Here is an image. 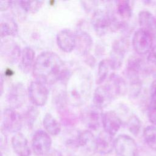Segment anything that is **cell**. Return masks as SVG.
Wrapping results in <instances>:
<instances>
[{
    "label": "cell",
    "mask_w": 156,
    "mask_h": 156,
    "mask_svg": "<svg viewBox=\"0 0 156 156\" xmlns=\"http://www.w3.org/2000/svg\"><path fill=\"white\" fill-rule=\"evenodd\" d=\"M65 69L61 58L55 52L44 51L35 58L33 67V74L35 80L44 83H56Z\"/></svg>",
    "instance_id": "cell-1"
},
{
    "label": "cell",
    "mask_w": 156,
    "mask_h": 156,
    "mask_svg": "<svg viewBox=\"0 0 156 156\" xmlns=\"http://www.w3.org/2000/svg\"><path fill=\"white\" fill-rule=\"evenodd\" d=\"M92 87L90 74L83 69L73 73L66 84L68 101L74 106H79L88 99Z\"/></svg>",
    "instance_id": "cell-2"
},
{
    "label": "cell",
    "mask_w": 156,
    "mask_h": 156,
    "mask_svg": "<svg viewBox=\"0 0 156 156\" xmlns=\"http://www.w3.org/2000/svg\"><path fill=\"white\" fill-rule=\"evenodd\" d=\"M91 25L94 31L99 35L105 34L109 29H118L119 21L107 10H96L91 18Z\"/></svg>",
    "instance_id": "cell-3"
},
{
    "label": "cell",
    "mask_w": 156,
    "mask_h": 156,
    "mask_svg": "<svg viewBox=\"0 0 156 156\" xmlns=\"http://www.w3.org/2000/svg\"><path fill=\"white\" fill-rule=\"evenodd\" d=\"M1 131L17 133L23 124L22 115L15 109L5 108L1 114Z\"/></svg>",
    "instance_id": "cell-4"
},
{
    "label": "cell",
    "mask_w": 156,
    "mask_h": 156,
    "mask_svg": "<svg viewBox=\"0 0 156 156\" xmlns=\"http://www.w3.org/2000/svg\"><path fill=\"white\" fill-rule=\"evenodd\" d=\"M153 38L154 36L151 34L142 29L136 30L132 40L136 53L139 55L148 54L153 47Z\"/></svg>",
    "instance_id": "cell-5"
},
{
    "label": "cell",
    "mask_w": 156,
    "mask_h": 156,
    "mask_svg": "<svg viewBox=\"0 0 156 156\" xmlns=\"http://www.w3.org/2000/svg\"><path fill=\"white\" fill-rule=\"evenodd\" d=\"M114 149L118 156H138L135 141L127 135H118L115 139Z\"/></svg>",
    "instance_id": "cell-6"
},
{
    "label": "cell",
    "mask_w": 156,
    "mask_h": 156,
    "mask_svg": "<svg viewBox=\"0 0 156 156\" xmlns=\"http://www.w3.org/2000/svg\"><path fill=\"white\" fill-rule=\"evenodd\" d=\"M52 140L48 133L39 130L34 135L32 139V149L36 156H46L51 151Z\"/></svg>",
    "instance_id": "cell-7"
},
{
    "label": "cell",
    "mask_w": 156,
    "mask_h": 156,
    "mask_svg": "<svg viewBox=\"0 0 156 156\" xmlns=\"http://www.w3.org/2000/svg\"><path fill=\"white\" fill-rule=\"evenodd\" d=\"M28 96L35 106L44 105L48 98V90L46 84L37 80L32 81L28 87Z\"/></svg>",
    "instance_id": "cell-8"
},
{
    "label": "cell",
    "mask_w": 156,
    "mask_h": 156,
    "mask_svg": "<svg viewBox=\"0 0 156 156\" xmlns=\"http://www.w3.org/2000/svg\"><path fill=\"white\" fill-rule=\"evenodd\" d=\"M127 48L128 42L124 38L116 40L113 43L108 58L112 69H118L121 68Z\"/></svg>",
    "instance_id": "cell-9"
},
{
    "label": "cell",
    "mask_w": 156,
    "mask_h": 156,
    "mask_svg": "<svg viewBox=\"0 0 156 156\" xmlns=\"http://www.w3.org/2000/svg\"><path fill=\"white\" fill-rule=\"evenodd\" d=\"M10 108L16 109L22 107L26 102V90L21 82L12 85L9 88L6 96Z\"/></svg>",
    "instance_id": "cell-10"
},
{
    "label": "cell",
    "mask_w": 156,
    "mask_h": 156,
    "mask_svg": "<svg viewBox=\"0 0 156 156\" xmlns=\"http://www.w3.org/2000/svg\"><path fill=\"white\" fill-rule=\"evenodd\" d=\"M102 109L95 105H90L85 108L80 113V118L82 122L89 129L96 130L102 122L103 113Z\"/></svg>",
    "instance_id": "cell-11"
},
{
    "label": "cell",
    "mask_w": 156,
    "mask_h": 156,
    "mask_svg": "<svg viewBox=\"0 0 156 156\" xmlns=\"http://www.w3.org/2000/svg\"><path fill=\"white\" fill-rule=\"evenodd\" d=\"M21 52L20 46L15 41L7 39L1 41V54L8 63L11 64L16 63L21 57Z\"/></svg>",
    "instance_id": "cell-12"
},
{
    "label": "cell",
    "mask_w": 156,
    "mask_h": 156,
    "mask_svg": "<svg viewBox=\"0 0 156 156\" xmlns=\"http://www.w3.org/2000/svg\"><path fill=\"white\" fill-rule=\"evenodd\" d=\"M145 69L144 62L140 57L131 55L127 60L126 68V75L129 82L140 80V75Z\"/></svg>",
    "instance_id": "cell-13"
},
{
    "label": "cell",
    "mask_w": 156,
    "mask_h": 156,
    "mask_svg": "<svg viewBox=\"0 0 156 156\" xmlns=\"http://www.w3.org/2000/svg\"><path fill=\"white\" fill-rule=\"evenodd\" d=\"M56 41L58 46L62 51L70 52L76 46L75 33L69 29H62L57 35Z\"/></svg>",
    "instance_id": "cell-14"
},
{
    "label": "cell",
    "mask_w": 156,
    "mask_h": 156,
    "mask_svg": "<svg viewBox=\"0 0 156 156\" xmlns=\"http://www.w3.org/2000/svg\"><path fill=\"white\" fill-rule=\"evenodd\" d=\"M102 124L104 130L113 136L121 128L122 121L115 112L108 111L102 115Z\"/></svg>",
    "instance_id": "cell-15"
},
{
    "label": "cell",
    "mask_w": 156,
    "mask_h": 156,
    "mask_svg": "<svg viewBox=\"0 0 156 156\" xmlns=\"http://www.w3.org/2000/svg\"><path fill=\"white\" fill-rule=\"evenodd\" d=\"M115 99L110 90L104 84L96 88L93 93V105L102 110Z\"/></svg>",
    "instance_id": "cell-16"
},
{
    "label": "cell",
    "mask_w": 156,
    "mask_h": 156,
    "mask_svg": "<svg viewBox=\"0 0 156 156\" xmlns=\"http://www.w3.org/2000/svg\"><path fill=\"white\" fill-rule=\"evenodd\" d=\"M74 33L76 37L75 48L80 54L87 55L93 46V39L91 35L82 30H77Z\"/></svg>",
    "instance_id": "cell-17"
},
{
    "label": "cell",
    "mask_w": 156,
    "mask_h": 156,
    "mask_svg": "<svg viewBox=\"0 0 156 156\" xmlns=\"http://www.w3.org/2000/svg\"><path fill=\"white\" fill-rule=\"evenodd\" d=\"M77 145L86 152L93 153L96 151V138L90 130L80 132L77 133Z\"/></svg>",
    "instance_id": "cell-18"
},
{
    "label": "cell",
    "mask_w": 156,
    "mask_h": 156,
    "mask_svg": "<svg viewBox=\"0 0 156 156\" xmlns=\"http://www.w3.org/2000/svg\"><path fill=\"white\" fill-rule=\"evenodd\" d=\"M12 148L18 156H30L31 150L27 138L21 132H17L11 140Z\"/></svg>",
    "instance_id": "cell-19"
},
{
    "label": "cell",
    "mask_w": 156,
    "mask_h": 156,
    "mask_svg": "<svg viewBox=\"0 0 156 156\" xmlns=\"http://www.w3.org/2000/svg\"><path fill=\"white\" fill-rule=\"evenodd\" d=\"M114 141L113 136L101 132L96 137V151L102 155L110 154L114 149Z\"/></svg>",
    "instance_id": "cell-20"
},
{
    "label": "cell",
    "mask_w": 156,
    "mask_h": 156,
    "mask_svg": "<svg viewBox=\"0 0 156 156\" xmlns=\"http://www.w3.org/2000/svg\"><path fill=\"white\" fill-rule=\"evenodd\" d=\"M18 25L16 21L11 16L5 15L1 17L0 34L1 38L8 36H15L18 33Z\"/></svg>",
    "instance_id": "cell-21"
},
{
    "label": "cell",
    "mask_w": 156,
    "mask_h": 156,
    "mask_svg": "<svg viewBox=\"0 0 156 156\" xmlns=\"http://www.w3.org/2000/svg\"><path fill=\"white\" fill-rule=\"evenodd\" d=\"M138 23L142 29L154 37L156 34V18L149 11L142 10L138 14Z\"/></svg>",
    "instance_id": "cell-22"
},
{
    "label": "cell",
    "mask_w": 156,
    "mask_h": 156,
    "mask_svg": "<svg viewBox=\"0 0 156 156\" xmlns=\"http://www.w3.org/2000/svg\"><path fill=\"white\" fill-rule=\"evenodd\" d=\"M20 68L24 73H28L34 67L35 63V52L29 46L24 48L21 52L20 57Z\"/></svg>",
    "instance_id": "cell-23"
},
{
    "label": "cell",
    "mask_w": 156,
    "mask_h": 156,
    "mask_svg": "<svg viewBox=\"0 0 156 156\" xmlns=\"http://www.w3.org/2000/svg\"><path fill=\"white\" fill-rule=\"evenodd\" d=\"M43 125L46 132L51 135H57L61 132V125L53 116L47 113L43 119Z\"/></svg>",
    "instance_id": "cell-24"
},
{
    "label": "cell",
    "mask_w": 156,
    "mask_h": 156,
    "mask_svg": "<svg viewBox=\"0 0 156 156\" xmlns=\"http://www.w3.org/2000/svg\"><path fill=\"white\" fill-rule=\"evenodd\" d=\"M16 2L23 13H35L43 3L41 1H18Z\"/></svg>",
    "instance_id": "cell-25"
},
{
    "label": "cell",
    "mask_w": 156,
    "mask_h": 156,
    "mask_svg": "<svg viewBox=\"0 0 156 156\" xmlns=\"http://www.w3.org/2000/svg\"><path fill=\"white\" fill-rule=\"evenodd\" d=\"M143 138L146 144L151 149L156 151V126L152 125L145 127Z\"/></svg>",
    "instance_id": "cell-26"
},
{
    "label": "cell",
    "mask_w": 156,
    "mask_h": 156,
    "mask_svg": "<svg viewBox=\"0 0 156 156\" xmlns=\"http://www.w3.org/2000/svg\"><path fill=\"white\" fill-rule=\"evenodd\" d=\"M110 69L112 68L108 59H103L99 63L96 80L97 83L101 84L107 79Z\"/></svg>",
    "instance_id": "cell-27"
},
{
    "label": "cell",
    "mask_w": 156,
    "mask_h": 156,
    "mask_svg": "<svg viewBox=\"0 0 156 156\" xmlns=\"http://www.w3.org/2000/svg\"><path fill=\"white\" fill-rule=\"evenodd\" d=\"M117 13L123 20H129L132 14V8L130 2L128 1H119L116 4Z\"/></svg>",
    "instance_id": "cell-28"
},
{
    "label": "cell",
    "mask_w": 156,
    "mask_h": 156,
    "mask_svg": "<svg viewBox=\"0 0 156 156\" xmlns=\"http://www.w3.org/2000/svg\"><path fill=\"white\" fill-rule=\"evenodd\" d=\"M60 119L66 126H74L77 122V116L66 108V106L58 109Z\"/></svg>",
    "instance_id": "cell-29"
},
{
    "label": "cell",
    "mask_w": 156,
    "mask_h": 156,
    "mask_svg": "<svg viewBox=\"0 0 156 156\" xmlns=\"http://www.w3.org/2000/svg\"><path fill=\"white\" fill-rule=\"evenodd\" d=\"M38 110L34 106L29 107L22 115L23 122L27 126H32L38 115Z\"/></svg>",
    "instance_id": "cell-30"
},
{
    "label": "cell",
    "mask_w": 156,
    "mask_h": 156,
    "mask_svg": "<svg viewBox=\"0 0 156 156\" xmlns=\"http://www.w3.org/2000/svg\"><path fill=\"white\" fill-rule=\"evenodd\" d=\"M127 127L129 131L135 136L138 135L141 127L140 119L135 115H132L128 118L126 122Z\"/></svg>",
    "instance_id": "cell-31"
},
{
    "label": "cell",
    "mask_w": 156,
    "mask_h": 156,
    "mask_svg": "<svg viewBox=\"0 0 156 156\" xmlns=\"http://www.w3.org/2000/svg\"><path fill=\"white\" fill-rule=\"evenodd\" d=\"M147 116L149 121L154 126H156V101L151 100L148 106Z\"/></svg>",
    "instance_id": "cell-32"
},
{
    "label": "cell",
    "mask_w": 156,
    "mask_h": 156,
    "mask_svg": "<svg viewBox=\"0 0 156 156\" xmlns=\"http://www.w3.org/2000/svg\"><path fill=\"white\" fill-rule=\"evenodd\" d=\"M147 62L152 68L156 69V46H153L147 54Z\"/></svg>",
    "instance_id": "cell-33"
},
{
    "label": "cell",
    "mask_w": 156,
    "mask_h": 156,
    "mask_svg": "<svg viewBox=\"0 0 156 156\" xmlns=\"http://www.w3.org/2000/svg\"><path fill=\"white\" fill-rule=\"evenodd\" d=\"M151 100L156 101V79L152 82L150 88Z\"/></svg>",
    "instance_id": "cell-34"
},
{
    "label": "cell",
    "mask_w": 156,
    "mask_h": 156,
    "mask_svg": "<svg viewBox=\"0 0 156 156\" xmlns=\"http://www.w3.org/2000/svg\"><path fill=\"white\" fill-rule=\"evenodd\" d=\"M12 1H0V9L1 11H4L12 6Z\"/></svg>",
    "instance_id": "cell-35"
},
{
    "label": "cell",
    "mask_w": 156,
    "mask_h": 156,
    "mask_svg": "<svg viewBox=\"0 0 156 156\" xmlns=\"http://www.w3.org/2000/svg\"><path fill=\"white\" fill-rule=\"evenodd\" d=\"M96 2V1H81L84 8L88 10H90L91 8H93L94 4Z\"/></svg>",
    "instance_id": "cell-36"
},
{
    "label": "cell",
    "mask_w": 156,
    "mask_h": 156,
    "mask_svg": "<svg viewBox=\"0 0 156 156\" xmlns=\"http://www.w3.org/2000/svg\"><path fill=\"white\" fill-rule=\"evenodd\" d=\"M46 156H62V154L57 150H52Z\"/></svg>",
    "instance_id": "cell-37"
},
{
    "label": "cell",
    "mask_w": 156,
    "mask_h": 156,
    "mask_svg": "<svg viewBox=\"0 0 156 156\" xmlns=\"http://www.w3.org/2000/svg\"><path fill=\"white\" fill-rule=\"evenodd\" d=\"M3 83H4L3 77H2V75H1V95H2V93H3Z\"/></svg>",
    "instance_id": "cell-38"
},
{
    "label": "cell",
    "mask_w": 156,
    "mask_h": 156,
    "mask_svg": "<svg viewBox=\"0 0 156 156\" xmlns=\"http://www.w3.org/2000/svg\"><path fill=\"white\" fill-rule=\"evenodd\" d=\"M69 156H73V155H69Z\"/></svg>",
    "instance_id": "cell-39"
},
{
    "label": "cell",
    "mask_w": 156,
    "mask_h": 156,
    "mask_svg": "<svg viewBox=\"0 0 156 156\" xmlns=\"http://www.w3.org/2000/svg\"><path fill=\"white\" fill-rule=\"evenodd\" d=\"M155 18H156V17H155Z\"/></svg>",
    "instance_id": "cell-40"
}]
</instances>
